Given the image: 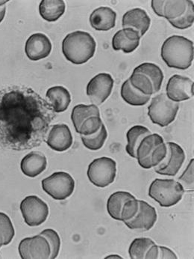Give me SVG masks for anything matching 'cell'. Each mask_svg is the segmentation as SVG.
<instances>
[{
  "instance_id": "8fae6325",
  "label": "cell",
  "mask_w": 194,
  "mask_h": 259,
  "mask_svg": "<svg viewBox=\"0 0 194 259\" xmlns=\"http://www.w3.org/2000/svg\"><path fill=\"white\" fill-rule=\"evenodd\" d=\"M88 179L97 187L104 188L114 183L116 176V163L110 157H102L93 160L88 168Z\"/></svg>"
},
{
  "instance_id": "7c38bea8",
  "label": "cell",
  "mask_w": 194,
  "mask_h": 259,
  "mask_svg": "<svg viewBox=\"0 0 194 259\" xmlns=\"http://www.w3.org/2000/svg\"><path fill=\"white\" fill-rule=\"evenodd\" d=\"M20 210L25 223L31 227L43 224L49 216L47 204L37 196L25 198L20 203Z\"/></svg>"
},
{
  "instance_id": "52a82bcc",
  "label": "cell",
  "mask_w": 194,
  "mask_h": 259,
  "mask_svg": "<svg viewBox=\"0 0 194 259\" xmlns=\"http://www.w3.org/2000/svg\"><path fill=\"white\" fill-rule=\"evenodd\" d=\"M184 190L179 182L173 179H157L149 187V196L162 207L175 205L182 199Z\"/></svg>"
},
{
  "instance_id": "e575fe53",
  "label": "cell",
  "mask_w": 194,
  "mask_h": 259,
  "mask_svg": "<svg viewBox=\"0 0 194 259\" xmlns=\"http://www.w3.org/2000/svg\"><path fill=\"white\" fill-rule=\"evenodd\" d=\"M159 252H158V259H177L176 254L170 248L164 246H158Z\"/></svg>"
},
{
  "instance_id": "d6a6232c",
  "label": "cell",
  "mask_w": 194,
  "mask_h": 259,
  "mask_svg": "<svg viewBox=\"0 0 194 259\" xmlns=\"http://www.w3.org/2000/svg\"><path fill=\"white\" fill-rule=\"evenodd\" d=\"M194 160L192 159L184 172L178 178V182L181 184L184 191H193L194 190Z\"/></svg>"
},
{
  "instance_id": "f546056e",
  "label": "cell",
  "mask_w": 194,
  "mask_h": 259,
  "mask_svg": "<svg viewBox=\"0 0 194 259\" xmlns=\"http://www.w3.org/2000/svg\"><path fill=\"white\" fill-rule=\"evenodd\" d=\"M107 138L108 132L104 124H102L100 128L95 134L89 136H81L84 146L91 151H97L103 147Z\"/></svg>"
},
{
  "instance_id": "484cf974",
  "label": "cell",
  "mask_w": 194,
  "mask_h": 259,
  "mask_svg": "<svg viewBox=\"0 0 194 259\" xmlns=\"http://www.w3.org/2000/svg\"><path fill=\"white\" fill-rule=\"evenodd\" d=\"M133 198H135V196L128 192L117 191L112 193L107 202V211L108 214L115 221H121V212L124 204Z\"/></svg>"
},
{
  "instance_id": "e0dca14e",
  "label": "cell",
  "mask_w": 194,
  "mask_h": 259,
  "mask_svg": "<svg viewBox=\"0 0 194 259\" xmlns=\"http://www.w3.org/2000/svg\"><path fill=\"white\" fill-rule=\"evenodd\" d=\"M139 208L136 216L125 221L124 224L132 230L145 232L153 229L158 219L156 210L153 206L150 205L145 201L138 200Z\"/></svg>"
},
{
  "instance_id": "4dcf8cb0",
  "label": "cell",
  "mask_w": 194,
  "mask_h": 259,
  "mask_svg": "<svg viewBox=\"0 0 194 259\" xmlns=\"http://www.w3.org/2000/svg\"><path fill=\"white\" fill-rule=\"evenodd\" d=\"M40 235L45 237L50 246V259H55L58 257L60 248V239L56 231L52 229H47L40 232Z\"/></svg>"
},
{
  "instance_id": "8d00e7d4",
  "label": "cell",
  "mask_w": 194,
  "mask_h": 259,
  "mask_svg": "<svg viewBox=\"0 0 194 259\" xmlns=\"http://www.w3.org/2000/svg\"><path fill=\"white\" fill-rule=\"evenodd\" d=\"M8 1H0V23L3 21V19L5 18L6 12V3Z\"/></svg>"
},
{
  "instance_id": "d590c367",
  "label": "cell",
  "mask_w": 194,
  "mask_h": 259,
  "mask_svg": "<svg viewBox=\"0 0 194 259\" xmlns=\"http://www.w3.org/2000/svg\"><path fill=\"white\" fill-rule=\"evenodd\" d=\"M158 252H159V249H158V245L155 244L151 249H150L146 255L145 259H158Z\"/></svg>"
},
{
  "instance_id": "d4e9b609",
  "label": "cell",
  "mask_w": 194,
  "mask_h": 259,
  "mask_svg": "<svg viewBox=\"0 0 194 259\" xmlns=\"http://www.w3.org/2000/svg\"><path fill=\"white\" fill-rule=\"evenodd\" d=\"M66 4L63 0H43L39 6L42 18L48 22H55L64 14Z\"/></svg>"
},
{
  "instance_id": "74e56055",
  "label": "cell",
  "mask_w": 194,
  "mask_h": 259,
  "mask_svg": "<svg viewBox=\"0 0 194 259\" xmlns=\"http://www.w3.org/2000/svg\"><path fill=\"white\" fill-rule=\"evenodd\" d=\"M4 245V238H3V234L0 232V248L2 247V246Z\"/></svg>"
},
{
  "instance_id": "cb8c5ba5",
  "label": "cell",
  "mask_w": 194,
  "mask_h": 259,
  "mask_svg": "<svg viewBox=\"0 0 194 259\" xmlns=\"http://www.w3.org/2000/svg\"><path fill=\"white\" fill-rule=\"evenodd\" d=\"M48 102L52 106L55 112L66 111L71 102L69 91L63 87H53L49 88L46 94Z\"/></svg>"
},
{
  "instance_id": "836d02e7",
  "label": "cell",
  "mask_w": 194,
  "mask_h": 259,
  "mask_svg": "<svg viewBox=\"0 0 194 259\" xmlns=\"http://www.w3.org/2000/svg\"><path fill=\"white\" fill-rule=\"evenodd\" d=\"M139 208V202L136 197L127 201L124 204L123 208L121 212V221H130L136 216Z\"/></svg>"
},
{
  "instance_id": "603a6c76",
  "label": "cell",
  "mask_w": 194,
  "mask_h": 259,
  "mask_svg": "<svg viewBox=\"0 0 194 259\" xmlns=\"http://www.w3.org/2000/svg\"><path fill=\"white\" fill-rule=\"evenodd\" d=\"M116 14L109 7H99L90 16V23L97 31H108L115 27Z\"/></svg>"
},
{
  "instance_id": "f35d334b",
  "label": "cell",
  "mask_w": 194,
  "mask_h": 259,
  "mask_svg": "<svg viewBox=\"0 0 194 259\" xmlns=\"http://www.w3.org/2000/svg\"><path fill=\"white\" fill-rule=\"evenodd\" d=\"M105 258H122V257L117 255H111L109 256H107Z\"/></svg>"
},
{
  "instance_id": "7402d4cb",
  "label": "cell",
  "mask_w": 194,
  "mask_h": 259,
  "mask_svg": "<svg viewBox=\"0 0 194 259\" xmlns=\"http://www.w3.org/2000/svg\"><path fill=\"white\" fill-rule=\"evenodd\" d=\"M47 166L46 156L35 151L29 153L23 157L20 163V168L25 176L29 178H35L41 174Z\"/></svg>"
},
{
  "instance_id": "6da1fadb",
  "label": "cell",
  "mask_w": 194,
  "mask_h": 259,
  "mask_svg": "<svg viewBox=\"0 0 194 259\" xmlns=\"http://www.w3.org/2000/svg\"><path fill=\"white\" fill-rule=\"evenodd\" d=\"M56 115L32 88L10 85L0 90V146L14 151L38 147Z\"/></svg>"
},
{
  "instance_id": "5b68a950",
  "label": "cell",
  "mask_w": 194,
  "mask_h": 259,
  "mask_svg": "<svg viewBox=\"0 0 194 259\" xmlns=\"http://www.w3.org/2000/svg\"><path fill=\"white\" fill-rule=\"evenodd\" d=\"M164 78V74L158 65L146 62L136 67L128 79L136 90L151 96L160 91Z\"/></svg>"
},
{
  "instance_id": "ffe728a7",
  "label": "cell",
  "mask_w": 194,
  "mask_h": 259,
  "mask_svg": "<svg viewBox=\"0 0 194 259\" xmlns=\"http://www.w3.org/2000/svg\"><path fill=\"white\" fill-rule=\"evenodd\" d=\"M151 20L144 9L137 8L131 9L124 14L122 20L123 29H133L143 37L150 29Z\"/></svg>"
},
{
  "instance_id": "9c48e42d",
  "label": "cell",
  "mask_w": 194,
  "mask_h": 259,
  "mask_svg": "<svg viewBox=\"0 0 194 259\" xmlns=\"http://www.w3.org/2000/svg\"><path fill=\"white\" fill-rule=\"evenodd\" d=\"M178 110V103L170 101L165 93H161L152 99L148 115L153 124L164 127L175 121Z\"/></svg>"
},
{
  "instance_id": "1f68e13d",
  "label": "cell",
  "mask_w": 194,
  "mask_h": 259,
  "mask_svg": "<svg viewBox=\"0 0 194 259\" xmlns=\"http://www.w3.org/2000/svg\"><path fill=\"white\" fill-rule=\"evenodd\" d=\"M0 232L4 238V245L9 244L15 237V229L10 218L3 212H0Z\"/></svg>"
},
{
  "instance_id": "f1b7e54d",
  "label": "cell",
  "mask_w": 194,
  "mask_h": 259,
  "mask_svg": "<svg viewBox=\"0 0 194 259\" xmlns=\"http://www.w3.org/2000/svg\"><path fill=\"white\" fill-rule=\"evenodd\" d=\"M155 244L150 238H136L132 242L128 249V254L132 259H145L147 252Z\"/></svg>"
},
{
  "instance_id": "7a4b0ae2",
  "label": "cell",
  "mask_w": 194,
  "mask_h": 259,
  "mask_svg": "<svg viewBox=\"0 0 194 259\" xmlns=\"http://www.w3.org/2000/svg\"><path fill=\"white\" fill-rule=\"evenodd\" d=\"M153 12L178 29L191 27L194 21L193 2L190 0H153Z\"/></svg>"
},
{
  "instance_id": "9a60e30c",
  "label": "cell",
  "mask_w": 194,
  "mask_h": 259,
  "mask_svg": "<svg viewBox=\"0 0 194 259\" xmlns=\"http://www.w3.org/2000/svg\"><path fill=\"white\" fill-rule=\"evenodd\" d=\"M18 251L23 259H48L51 254L49 242L40 235L22 240Z\"/></svg>"
},
{
  "instance_id": "ba28073f",
  "label": "cell",
  "mask_w": 194,
  "mask_h": 259,
  "mask_svg": "<svg viewBox=\"0 0 194 259\" xmlns=\"http://www.w3.org/2000/svg\"><path fill=\"white\" fill-rule=\"evenodd\" d=\"M71 120L76 131L81 136L95 134L103 124L99 108L94 104H78L75 106L71 113Z\"/></svg>"
},
{
  "instance_id": "4316f807",
  "label": "cell",
  "mask_w": 194,
  "mask_h": 259,
  "mask_svg": "<svg viewBox=\"0 0 194 259\" xmlns=\"http://www.w3.org/2000/svg\"><path fill=\"white\" fill-rule=\"evenodd\" d=\"M151 134L150 130L142 125L134 126L128 130L126 134L127 146H125L127 154L133 158H136V151L140 143L144 137Z\"/></svg>"
},
{
  "instance_id": "277c9868",
  "label": "cell",
  "mask_w": 194,
  "mask_h": 259,
  "mask_svg": "<svg viewBox=\"0 0 194 259\" xmlns=\"http://www.w3.org/2000/svg\"><path fill=\"white\" fill-rule=\"evenodd\" d=\"M97 43L88 32L76 31L68 34L62 42V52L65 58L75 65L89 61L96 52Z\"/></svg>"
},
{
  "instance_id": "5bb4252c",
  "label": "cell",
  "mask_w": 194,
  "mask_h": 259,
  "mask_svg": "<svg viewBox=\"0 0 194 259\" xmlns=\"http://www.w3.org/2000/svg\"><path fill=\"white\" fill-rule=\"evenodd\" d=\"M114 82L111 75L107 73H100L90 80L86 93L93 104L101 105L108 99L112 92Z\"/></svg>"
},
{
  "instance_id": "2e32d148",
  "label": "cell",
  "mask_w": 194,
  "mask_h": 259,
  "mask_svg": "<svg viewBox=\"0 0 194 259\" xmlns=\"http://www.w3.org/2000/svg\"><path fill=\"white\" fill-rule=\"evenodd\" d=\"M193 81L187 76L175 74L170 78L166 87V95L170 101L178 103L193 97Z\"/></svg>"
},
{
  "instance_id": "d6986e66",
  "label": "cell",
  "mask_w": 194,
  "mask_h": 259,
  "mask_svg": "<svg viewBox=\"0 0 194 259\" xmlns=\"http://www.w3.org/2000/svg\"><path fill=\"white\" fill-rule=\"evenodd\" d=\"M73 136L71 130L67 124H57L52 126L48 133L46 144L54 151H67L72 146Z\"/></svg>"
},
{
  "instance_id": "83f0119b",
  "label": "cell",
  "mask_w": 194,
  "mask_h": 259,
  "mask_svg": "<svg viewBox=\"0 0 194 259\" xmlns=\"http://www.w3.org/2000/svg\"><path fill=\"white\" fill-rule=\"evenodd\" d=\"M121 97L127 104L134 107H141L146 105L151 99V96L144 95L136 90L130 83V79H127L121 87Z\"/></svg>"
},
{
  "instance_id": "ac0fdd59",
  "label": "cell",
  "mask_w": 194,
  "mask_h": 259,
  "mask_svg": "<svg viewBox=\"0 0 194 259\" xmlns=\"http://www.w3.org/2000/svg\"><path fill=\"white\" fill-rule=\"evenodd\" d=\"M52 51V43L43 33H35L26 40L25 52L32 61H38L49 56Z\"/></svg>"
},
{
  "instance_id": "4fadbf2b",
  "label": "cell",
  "mask_w": 194,
  "mask_h": 259,
  "mask_svg": "<svg viewBox=\"0 0 194 259\" xmlns=\"http://www.w3.org/2000/svg\"><path fill=\"white\" fill-rule=\"evenodd\" d=\"M167 154L164 160L154 167L155 172L161 176H175L185 160V153L183 148L173 142L166 143Z\"/></svg>"
},
{
  "instance_id": "3957f363",
  "label": "cell",
  "mask_w": 194,
  "mask_h": 259,
  "mask_svg": "<svg viewBox=\"0 0 194 259\" xmlns=\"http://www.w3.org/2000/svg\"><path fill=\"white\" fill-rule=\"evenodd\" d=\"M161 56L169 68L187 70L193 61V42L179 35L169 37L161 46Z\"/></svg>"
},
{
  "instance_id": "8992f818",
  "label": "cell",
  "mask_w": 194,
  "mask_h": 259,
  "mask_svg": "<svg viewBox=\"0 0 194 259\" xmlns=\"http://www.w3.org/2000/svg\"><path fill=\"white\" fill-rule=\"evenodd\" d=\"M167 146L164 139L158 134H151L143 139L136 151L138 164L145 168L158 166L165 157Z\"/></svg>"
},
{
  "instance_id": "44dd1931",
  "label": "cell",
  "mask_w": 194,
  "mask_h": 259,
  "mask_svg": "<svg viewBox=\"0 0 194 259\" xmlns=\"http://www.w3.org/2000/svg\"><path fill=\"white\" fill-rule=\"evenodd\" d=\"M141 36L133 29H122L114 34L112 38V48L115 51H122L125 54L134 52L140 45Z\"/></svg>"
},
{
  "instance_id": "30bf717a",
  "label": "cell",
  "mask_w": 194,
  "mask_h": 259,
  "mask_svg": "<svg viewBox=\"0 0 194 259\" xmlns=\"http://www.w3.org/2000/svg\"><path fill=\"white\" fill-rule=\"evenodd\" d=\"M42 188L55 200H65L72 196L75 189L74 178L65 171H56L42 180Z\"/></svg>"
}]
</instances>
